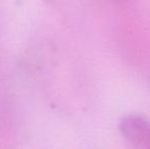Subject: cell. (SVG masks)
I'll return each instance as SVG.
<instances>
[{
	"instance_id": "1",
	"label": "cell",
	"mask_w": 150,
	"mask_h": 149,
	"mask_svg": "<svg viewBox=\"0 0 150 149\" xmlns=\"http://www.w3.org/2000/svg\"><path fill=\"white\" fill-rule=\"evenodd\" d=\"M120 129L122 136L135 145L150 148V123L141 115H127Z\"/></svg>"
}]
</instances>
